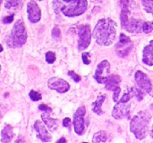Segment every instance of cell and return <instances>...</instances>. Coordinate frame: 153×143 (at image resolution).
<instances>
[{
  "label": "cell",
  "mask_w": 153,
  "mask_h": 143,
  "mask_svg": "<svg viewBox=\"0 0 153 143\" xmlns=\"http://www.w3.org/2000/svg\"><path fill=\"white\" fill-rule=\"evenodd\" d=\"M34 129L35 131L37 132V137L42 141L43 142H49L51 141V136L50 134L48 133L47 128L45 127L44 124L39 121V120H37L35 123H34Z\"/></svg>",
  "instance_id": "obj_14"
},
{
  "label": "cell",
  "mask_w": 153,
  "mask_h": 143,
  "mask_svg": "<svg viewBox=\"0 0 153 143\" xmlns=\"http://www.w3.org/2000/svg\"><path fill=\"white\" fill-rule=\"evenodd\" d=\"M63 125H64L65 127L69 128V127L71 126V119H70V118H68V117L65 118V119L63 120Z\"/></svg>",
  "instance_id": "obj_34"
},
{
  "label": "cell",
  "mask_w": 153,
  "mask_h": 143,
  "mask_svg": "<svg viewBox=\"0 0 153 143\" xmlns=\"http://www.w3.org/2000/svg\"><path fill=\"white\" fill-rule=\"evenodd\" d=\"M93 38L100 46H110L117 38V23L110 18L100 19L93 30Z\"/></svg>",
  "instance_id": "obj_1"
},
{
  "label": "cell",
  "mask_w": 153,
  "mask_h": 143,
  "mask_svg": "<svg viewBox=\"0 0 153 143\" xmlns=\"http://www.w3.org/2000/svg\"><path fill=\"white\" fill-rule=\"evenodd\" d=\"M132 97H133V95H132V92L130 91V90H129V91H127L126 93H125L124 95H123V97L117 101V102H121V103H127V102H129L130 101V99H132Z\"/></svg>",
  "instance_id": "obj_27"
},
{
  "label": "cell",
  "mask_w": 153,
  "mask_h": 143,
  "mask_svg": "<svg viewBox=\"0 0 153 143\" xmlns=\"http://www.w3.org/2000/svg\"><path fill=\"white\" fill-rule=\"evenodd\" d=\"M27 12H28V18L29 21L32 23H36L39 21L41 18V11L39 5L31 1L27 4Z\"/></svg>",
  "instance_id": "obj_12"
},
{
  "label": "cell",
  "mask_w": 153,
  "mask_h": 143,
  "mask_svg": "<svg viewBox=\"0 0 153 143\" xmlns=\"http://www.w3.org/2000/svg\"><path fill=\"white\" fill-rule=\"evenodd\" d=\"M79 40H78V49L83 50L87 48L91 41V32L89 25H82L78 30Z\"/></svg>",
  "instance_id": "obj_8"
},
{
  "label": "cell",
  "mask_w": 153,
  "mask_h": 143,
  "mask_svg": "<svg viewBox=\"0 0 153 143\" xmlns=\"http://www.w3.org/2000/svg\"><path fill=\"white\" fill-rule=\"evenodd\" d=\"M153 30V21H146L143 24V31L146 34L151 33Z\"/></svg>",
  "instance_id": "obj_24"
},
{
  "label": "cell",
  "mask_w": 153,
  "mask_h": 143,
  "mask_svg": "<svg viewBox=\"0 0 153 143\" xmlns=\"http://www.w3.org/2000/svg\"><path fill=\"white\" fill-rule=\"evenodd\" d=\"M39 109L41 110L42 112H51V108L49 107H47L46 105H39Z\"/></svg>",
  "instance_id": "obj_33"
},
{
  "label": "cell",
  "mask_w": 153,
  "mask_h": 143,
  "mask_svg": "<svg viewBox=\"0 0 153 143\" xmlns=\"http://www.w3.org/2000/svg\"><path fill=\"white\" fill-rule=\"evenodd\" d=\"M0 117H1V114H0Z\"/></svg>",
  "instance_id": "obj_41"
},
{
  "label": "cell",
  "mask_w": 153,
  "mask_h": 143,
  "mask_svg": "<svg viewBox=\"0 0 153 143\" xmlns=\"http://www.w3.org/2000/svg\"><path fill=\"white\" fill-rule=\"evenodd\" d=\"M142 4L148 13L153 14V0H142Z\"/></svg>",
  "instance_id": "obj_22"
},
{
  "label": "cell",
  "mask_w": 153,
  "mask_h": 143,
  "mask_svg": "<svg viewBox=\"0 0 153 143\" xmlns=\"http://www.w3.org/2000/svg\"><path fill=\"white\" fill-rule=\"evenodd\" d=\"M57 142L58 143H63V142H66V140L63 137V138H61V139H59L58 141H57Z\"/></svg>",
  "instance_id": "obj_35"
},
{
  "label": "cell",
  "mask_w": 153,
  "mask_h": 143,
  "mask_svg": "<svg viewBox=\"0 0 153 143\" xmlns=\"http://www.w3.org/2000/svg\"><path fill=\"white\" fill-rule=\"evenodd\" d=\"M143 62L149 66L153 65V39L143 51Z\"/></svg>",
  "instance_id": "obj_15"
},
{
  "label": "cell",
  "mask_w": 153,
  "mask_h": 143,
  "mask_svg": "<svg viewBox=\"0 0 153 143\" xmlns=\"http://www.w3.org/2000/svg\"><path fill=\"white\" fill-rule=\"evenodd\" d=\"M60 35H61L60 30H59L57 27H55V28L52 30V36H53L54 38H59Z\"/></svg>",
  "instance_id": "obj_32"
},
{
  "label": "cell",
  "mask_w": 153,
  "mask_h": 143,
  "mask_svg": "<svg viewBox=\"0 0 153 143\" xmlns=\"http://www.w3.org/2000/svg\"><path fill=\"white\" fill-rule=\"evenodd\" d=\"M134 44L129 37L121 33L119 36V41L116 45V54L120 57L127 56L133 50Z\"/></svg>",
  "instance_id": "obj_5"
},
{
  "label": "cell",
  "mask_w": 153,
  "mask_h": 143,
  "mask_svg": "<svg viewBox=\"0 0 153 143\" xmlns=\"http://www.w3.org/2000/svg\"><path fill=\"white\" fill-rule=\"evenodd\" d=\"M130 91L132 92V95L134 96V97H136L139 101H141V100L143 99V98H144V92H143V90L141 89L131 88L130 89Z\"/></svg>",
  "instance_id": "obj_23"
},
{
  "label": "cell",
  "mask_w": 153,
  "mask_h": 143,
  "mask_svg": "<svg viewBox=\"0 0 153 143\" xmlns=\"http://www.w3.org/2000/svg\"><path fill=\"white\" fill-rule=\"evenodd\" d=\"M86 114V108L85 107L82 106L80 107L75 113L74 114V120L73 124L75 133L78 135H82L85 131V122H84V116Z\"/></svg>",
  "instance_id": "obj_6"
},
{
  "label": "cell",
  "mask_w": 153,
  "mask_h": 143,
  "mask_svg": "<svg viewBox=\"0 0 153 143\" xmlns=\"http://www.w3.org/2000/svg\"><path fill=\"white\" fill-rule=\"evenodd\" d=\"M48 86L50 90H56L59 93H65L70 90L69 83L66 81L57 77L50 78L48 82Z\"/></svg>",
  "instance_id": "obj_11"
},
{
  "label": "cell",
  "mask_w": 153,
  "mask_h": 143,
  "mask_svg": "<svg viewBox=\"0 0 153 143\" xmlns=\"http://www.w3.org/2000/svg\"><path fill=\"white\" fill-rule=\"evenodd\" d=\"M22 4V0H5L4 6L7 9H18Z\"/></svg>",
  "instance_id": "obj_21"
},
{
  "label": "cell",
  "mask_w": 153,
  "mask_h": 143,
  "mask_svg": "<svg viewBox=\"0 0 153 143\" xmlns=\"http://www.w3.org/2000/svg\"><path fill=\"white\" fill-rule=\"evenodd\" d=\"M27 37H28V35H27V31H26L24 23L22 22V20H18L14 23V25L7 38L6 44L11 48L21 47L22 46H23L26 43Z\"/></svg>",
  "instance_id": "obj_3"
},
{
  "label": "cell",
  "mask_w": 153,
  "mask_h": 143,
  "mask_svg": "<svg viewBox=\"0 0 153 143\" xmlns=\"http://www.w3.org/2000/svg\"><path fill=\"white\" fill-rule=\"evenodd\" d=\"M1 2H2V0H0V4H1Z\"/></svg>",
  "instance_id": "obj_40"
},
{
  "label": "cell",
  "mask_w": 153,
  "mask_h": 143,
  "mask_svg": "<svg viewBox=\"0 0 153 143\" xmlns=\"http://www.w3.org/2000/svg\"><path fill=\"white\" fill-rule=\"evenodd\" d=\"M1 69H2V68H1V65H0V72H1Z\"/></svg>",
  "instance_id": "obj_39"
},
{
  "label": "cell",
  "mask_w": 153,
  "mask_h": 143,
  "mask_svg": "<svg viewBox=\"0 0 153 143\" xmlns=\"http://www.w3.org/2000/svg\"><path fill=\"white\" fill-rule=\"evenodd\" d=\"M13 17H14V13H12L9 16H5L3 18V23H11L13 21Z\"/></svg>",
  "instance_id": "obj_31"
},
{
  "label": "cell",
  "mask_w": 153,
  "mask_h": 143,
  "mask_svg": "<svg viewBox=\"0 0 153 143\" xmlns=\"http://www.w3.org/2000/svg\"><path fill=\"white\" fill-rule=\"evenodd\" d=\"M2 51H3V47L0 45V52H2Z\"/></svg>",
  "instance_id": "obj_37"
},
{
  "label": "cell",
  "mask_w": 153,
  "mask_h": 143,
  "mask_svg": "<svg viewBox=\"0 0 153 143\" xmlns=\"http://www.w3.org/2000/svg\"><path fill=\"white\" fill-rule=\"evenodd\" d=\"M68 75L71 76V77L73 78V80H74L75 82H79L81 81L80 75H78L77 73H75L74 71H69V72H68Z\"/></svg>",
  "instance_id": "obj_30"
},
{
  "label": "cell",
  "mask_w": 153,
  "mask_h": 143,
  "mask_svg": "<svg viewBox=\"0 0 153 143\" xmlns=\"http://www.w3.org/2000/svg\"><path fill=\"white\" fill-rule=\"evenodd\" d=\"M151 108H152V109L153 110V104H152V105H151Z\"/></svg>",
  "instance_id": "obj_38"
},
{
  "label": "cell",
  "mask_w": 153,
  "mask_h": 143,
  "mask_svg": "<svg viewBox=\"0 0 153 143\" xmlns=\"http://www.w3.org/2000/svg\"><path fill=\"white\" fill-rule=\"evenodd\" d=\"M151 118V113L146 110L139 112L133 117L130 123V130L136 139L143 140L146 137Z\"/></svg>",
  "instance_id": "obj_2"
},
{
  "label": "cell",
  "mask_w": 153,
  "mask_h": 143,
  "mask_svg": "<svg viewBox=\"0 0 153 143\" xmlns=\"http://www.w3.org/2000/svg\"><path fill=\"white\" fill-rule=\"evenodd\" d=\"M1 142H11L13 138V127L9 124H6L1 133Z\"/></svg>",
  "instance_id": "obj_18"
},
{
  "label": "cell",
  "mask_w": 153,
  "mask_h": 143,
  "mask_svg": "<svg viewBox=\"0 0 153 143\" xmlns=\"http://www.w3.org/2000/svg\"><path fill=\"white\" fill-rule=\"evenodd\" d=\"M130 109H131V105L127 103H121V102H117V105L114 107L113 111H112V116L117 119L120 120L123 118H130Z\"/></svg>",
  "instance_id": "obj_10"
},
{
  "label": "cell",
  "mask_w": 153,
  "mask_h": 143,
  "mask_svg": "<svg viewBox=\"0 0 153 143\" xmlns=\"http://www.w3.org/2000/svg\"><path fill=\"white\" fill-rule=\"evenodd\" d=\"M120 82H121V78L119 75H116V74L109 75L107 82H105V88L108 90H113L117 86L119 85Z\"/></svg>",
  "instance_id": "obj_17"
},
{
  "label": "cell",
  "mask_w": 153,
  "mask_h": 143,
  "mask_svg": "<svg viewBox=\"0 0 153 143\" xmlns=\"http://www.w3.org/2000/svg\"><path fill=\"white\" fill-rule=\"evenodd\" d=\"M49 113L50 112H43V114L41 115V117L43 119L44 124L48 126V128L51 132H53V131H56V128L58 127V121L56 119L51 118L49 116Z\"/></svg>",
  "instance_id": "obj_16"
},
{
  "label": "cell",
  "mask_w": 153,
  "mask_h": 143,
  "mask_svg": "<svg viewBox=\"0 0 153 143\" xmlns=\"http://www.w3.org/2000/svg\"><path fill=\"white\" fill-rule=\"evenodd\" d=\"M29 96H30V99H31L32 101H39V100H40L41 98H42L41 95H40V93H39L38 91H35V90H31L30 91Z\"/></svg>",
  "instance_id": "obj_25"
},
{
  "label": "cell",
  "mask_w": 153,
  "mask_h": 143,
  "mask_svg": "<svg viewBox=\"0 0 153 143\" xmlns=\"http://www.w3.org/2000/svg\"><path fill=\"white\" fill-rule=\"evenodd\" d=\"M90 53L89 52H83L82 55V61H83V64L88 65L91 64V59H90Z\"/></svg>",
  "instance_id": "obj_29"
},
{
  "label": "cell",
  "mask_w": 153,
  "mask_h": 143,
  "mask_svg": "<svg viewBox=\"0 0 153 143\" xmlns=\"http://www.w3.org/2000/svg\"><path fill=\"white\" fill-rule=\"evenodd\" d=\"M113 100L115 102H117L119 100V95H120V92H121V89L119 86H117L114 90H113Z\"/></svg>",
  "instance_id": "obj_28"
},
{
  "label": "cell",
  "mask_w": 153,
  "mask_h": 143,
  "mask_svg": "<svg viewBox=\"0 0 153 143\" xmlns=\"http://www.w3.org/2000/svg\"><path fill=\"white\" fill-rule=\"evenodd\" d=\"M106 99L105 95H100L98 99L92 103V111L96 113L97 115H102L103 110H102V104L104 103Z\"/></svg>",
  "instance_id": "obj_19"
},
{
  "label": "cell",
  "mask_w": 153,
  "mask_h": 143,
  "mask_svg": "<svg viewBox=\"0 0 153 143\" xmlns=\"http://www.w3.org/2000/svg\"><path fill=\"white\" fill-rule=\"evenodd\" d=\"M110 75V64L108 60H103L96 68L94 79L100 84H105Z\"/></svg>",
  "instance_id": "obj_7"
},
{
  "label": "cell",
  "mask_w": 153,
  "mask_h": 143,
  "mask_svg": "<svg viewBox=\"0 0 153 143\" xmlns=\"http://www.w3.org/2000/svg\"><path fill=\"white\" fill-rule=\"evenodd\" d=\"M134 79H135V82H136L137 85L139 86V88L142 90H143L146 93L152 94V82H151L150 78L147 76V74H145L142 71H137L135 73Z\"/></svg>",
  "instance_id": "obj_9"
},
{
  "label": "cell",
  "mask_w": 153,
  "mask_h": 143,
  "mask_svg": "<svg viewBox=\"0 0 153 143\" xmlns=\"http://www.w3.org/2000/svg\"><path fill=\"white\" fill-rule=\"evenodd\" d=\"M151 136H152V138H153V125L152 130H151Z\"/></svg>",
  "instance_id": "obj_36"
},
{
  "label": "cell",
  "mask_w": 153,
  "mask_h": 143,
  "mask_svg": "<svg viewBox=\"0 0 153 143\" xmlns=\"http://www.w3.org/2000/svg\"><path fill=\"white\" fill-rule=\"evenodd\" d=\"M107 139H108L107 133H106L105 132H103V131H100V132L96 133L93 135L92 142H95V143L106 142H107Z\"/></svg>",
  "instance_id": "obj_20"
},
{
  "label": "cell",
  "mask_w": 153,
  "mask_h": 143,
  "mask_svg": "<svg viewBox=\"0 0 153 143\" xmlns=\"http://www.w3.org/2000/svg\"><path fill=\"white\" fill-rule=\"evenodd\" d=\"M87 0H70L68 4L61 7L62 13L68 17H74L82 15L87 10Z\"/></svg>",
  "instance_id": "obj_4"
},
{
  "label": "cell",
  "mask_w": 153,
  "mask_h": 143,
  "mask_svg": "<svg viewBox=\"0 0 153 143\" xmlns=\"http://www.w3.org/2000/svg\"><path fill=\"white\" fill-rule=\"evenodd\" d=\"M143 21L139 20V19H134V18H130L128 21L122 26L124 30H126L128 32L131 33H140L143 30Z\"/></svg>",
  "instance_id": "obj_13"
},
{
  "label": "cell",
  "mask_w": 153,
  "mask_h": 143,
  "mask_svg": "<svg viewBox=\"0 0 153 143\" xmlns=\"http://www.w3.org/2000/svg\"><path fill=\"white\" fill-rule=\"evenodd\" d=\"M56 55H55L54 52H52V51L47 52V54H46V61L48 64H53L56 61Z\"/></svg>",
  "instance_id": "obj_26"
}]
</instances>
